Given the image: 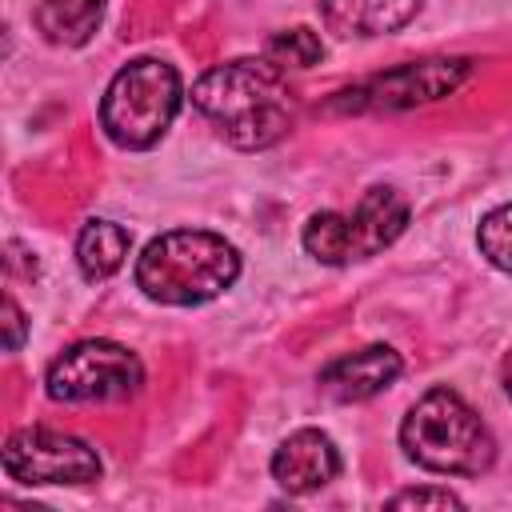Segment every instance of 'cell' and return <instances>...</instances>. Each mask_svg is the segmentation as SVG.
I'll list each match as a JSON object with an SVG mask.
<instances>
[{"label":"cell","mask_w":512,"mask_h":512,"mask_svg":"<svg viewBox=\"0 0 512 512\" xmlns=\"http://www.w3.org/2000/svg\"><path fill=\"white\" fill-rule=\"evenodd\" d=\"M420 0H320V16L336 36H384L416 16Z\"/></svg>","instance_id":"cell-11"},{"label":"cell","mask_w":512,"mask_h":512,"mask_svg":"<svg viewBox=\"0 0 512 512\" xmlns=\"http://www.w3.org/2000/svg\"><path fill=\"white\" fill-rule=\"evenodd\" d=\"M128 244H132V236L116 220H88L76 236V264H80L84 280H108L124 264Z\"/></svg>","instance_id":"cell-13"},{"label":"cell","mask_w":512,"mask_h":512,"mask_svg":"<svg viewBox=\"0 0 512 512\" xmlns=\"http://www.w3.org/2000/svg\"><path fill=\"white\" fill-rule=\"evenodd\" d=\"M4 472L20 484H88L100 480V456L80 436L16 428L4 440Z\"/></svg>","instance_id":"cell-8"},{"label":"cell","mask_w":512,"mask_h":512,"mask_svg":"<svg viewBox=\"0 0 512 512\" xmlns=\"http://www.w3.org/2000/svg\"><path fill=\"white\" fill-rule=\"evenodd\" d=\"M32 20L48 44L80 48L96 36L104 20V0H40Z\"/></svg>","instance_id":"cell-12"},{"label":"cell","mask_w":512,"mask_h":512,"mask_svg":"<svg viewBox=\"0 0 512 512\" xmlns=\"http://www.w3.org/2000/svg\"><path fill=\"white\" fill-rule=\"evenodd\" d=\"M144 384V364L136 352L112 340H80L48 364L44 388L52 400L64 404H92V400H128Z\"/></svg>","instance_id":"cell-6"},{"label":"cell","mask_w":512,"mask_h":512,"mask_svg":"<svg viewBox=\"0 0 512 512\" xmlns=\"http://www.w3.org/2000/svg\"><path fill=\"white\" fill-rule=\"evenodd\" d=\"M264 56H268L280 72H288V68H296V72H300V68L320 64L324 44H320V36H316L312 28H288V32H276V36L268 40Z\"/></svg>","instance_id":"cell-14"},{"label":"cell","mask_w":512,"mask_h":512,"mask_svg":"<svg viewBox=\"0 0 512 512\" xmlns=\"http://www.w3.org/2000/svg\"><path fill=\"white\" fill-rule=\"evenodd\" d=\"M184 100L180 72L164 60L140 56L124 64L100 100V128L120 148H152L176 120Z\"/></svg>","instance_id":"cell-4"},{"label":"cell","mask_w":512,"mask_h":512,"mask_svg":"<svg viewBox=\"0 0 512 512\" xmlns=\"http://www.w3.org/2000/svg\"><path fill=\"white\" fill-rule=\"evenodd\" d=\"M476 244H480V256H484L492 268L512 272V204H500V208H492V212L480 220Z\"/></svg>","instance_id":"cell-15"},{"label":"cell","mask_w":512,"mask_h":512,"mask_svg":"<svg viewBox=\"0 0 512 512\" xmlns=\"http://www.w3.org/2000/svg\"><path fill=\"white\" fill-rule=\"evenodd\" d=\"M336 472H340V452L332 436H324L320 428H300L272 452V480L292 496L324 488L328 480H336Z\"/></svg>","instance_id":"cell-10"},{"label":"cell","mask_w":512,"mask_h":512,"mask_svg":"<svg viewBox=\"0 0 512 512\" xmlns=\"http://www.w3.org/2000/svg\"><path fill=\"white\" fill-rule=\"evenodd\" d=\"M408 224V204L396 188H368L348 212H316L304 224V248L320 264H352L380 256Z\"/></svg>","instance_id":"cell-5"},{"label":"cell","mask_w":512,"mask_h":512,"mask_svg":"<svg viewBox=\"0 0 512 512\" xmlns=\"http://www.w3.org/2000/svg\"><path fill=\"white\" fill-rule=\"evenodd\" d=\"M400 444L420 468L444 476H480L496 460V440L488 424L452 388H432L408 408L400 424Z\"/></svg>","instance_id":"cell-3"},{"label":"cell","mask_w":512,"mask_h":512,"mask_svg":"<svg viewBox=\"0 0 512 512\" xmlns=\"http://www.w3.org/2000/svg\"><path fill=\"white\" fill-rule=\"evenodd\" d=\"M400 352L388 344H368L356 352H344L336 360H328L320 368V392H328L340 404H356L368 400L376 392H384L396 376H400Z\"/></svg>","instance_id":"cell-9"},{"label":"cell","mask_w":512,"mask_h":512,"mask_svg":"<svg viewBox=\"0 0 512 512\" xmlns=\"http://www.w3.org/2000/svg\"><path fill=\"white\" fill-rule=\"evenodd\" d=\"M464 500L448 488H404L388 496V508H460Z\"/></svg>","instance_id":"cell-16"},{"label":"cell","mask_w":512,"mask_h":512,"mask_svg":"<svg viewBox=\"0 0 512 512\" xmlns=\"http://www.w3.org/2000/svg\"><path fill=\"white\" fill-rule=\"evenodd\" d=\"M240 276V252L200 228H172L156 236L136 260V284L156 304H204L232 288Z\"/></svg>","instance_id":"cell-2"},{"label":"cell","mask_w":512,"mask_h":512,"mask_svg":"<svg viewBox=\"0 0 512 512\" xmlns=\"http://www.w3.org/2000/svg\"><path fill=\"white\" fill-rule=\"evenodd\" d=\"M472 72V60L464 56H432V60H408L388 72H376L352 88L340 92L336 108L344 112H400L416 104H432L448 92H456Z\"/></svg>","instance_id":"cell-7"},{"label":"cell","mask_w":512,"mask_h":512,"mask_svg":"<svg viewBox=\"0 0 512 512\" xmlns=\"http://www.w3.org/2000/svg\"><path fill=\"white\" fill-rule=\"evenodd\" d=\"M192 104L236 148H268L292 128V92L284 72L264 56H240L208 68L192 84Z\"/></svg>","instance_id":"cell-1"},{"label":"cell","mask_w":512,"mask_h":512,"mask_svg":"<svg viewBox=\"0 0 512 512\" xmlns=\"http://www.w3.org/2000/svg\"><path fill=\"white\" fill-rule=\"evenodd\" d=\"M24 328H28V324H24V312H20L16 296L8 292V296H4V348H8V352H16V348L24 344Z\"/></svg>","instance_id":"cell-17"},{"label":"cell","mask_w":512,"mask_h":512,"mask_svg":"<svg viewBox=\"0 0 512 512\" xmlns=\"http://www.w3.org/2000/svg\"><path fill=\"white\" fill-rule=\"evenodd\" d=\"M500 376H504V392H508V400H512V352L504 356V368H500Z\"/></svg>","instance_id":"cell-18"}]
</instances>
